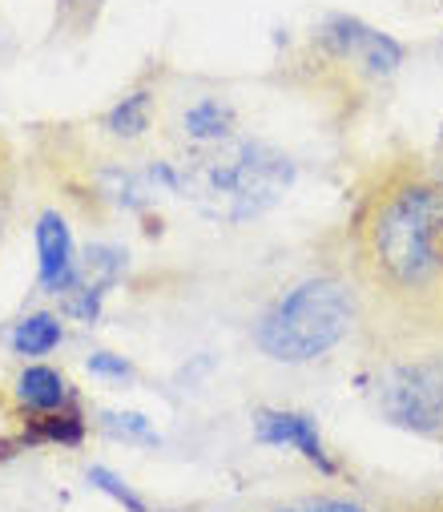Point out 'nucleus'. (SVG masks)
<instances>
[{"label":"nucleus","mask_w":443,"mask_h":512,"mask_svg":"<svg viewBox=\"0 0 443 512\" xmlns=\"http://www.w3.org/2000/svg\"><path fill=\"white\" fill-rule=\"evenodd\" d=\"M347 275L371 323L439 327L443 315V174L411 158L383 162L347 214Z\"/></svg>","instance_id":"nucleus-1"},{"label":"nucleus","mask_w":443,"mask_h":512,"mask_svg":"<svg viewBox=\"0 0 443 512\" xmlns=\"http://www.w3.org/2000/svg\"><path fill=\"white\" fill-rule=\"evenodd\" d=\"M367 319V303L351 275H307L282 291L254 323V347L274 363H319L339 351Z\"/></svg>","instance_id":"nucleus-2"},{"label":"nucleus","mask_w":443,"mask_h":512,"mask_svg":"<svg viewBox=\"0 0 443 512\" xmlns=\"http://www.w3.org/2000/svg\"><path fill=\"white\" fill-rule=\"evenodd\" d=\"M367 392L387 424L443 440V327H383Z\"/></svg>","instance_id":"nucleus-3"},{"label":"nucleus","mask_w":443,"mask_h":512,"mask_svg":"<svg viewBox=\"0 0 443 512\" xmlns=\"http://www.w3.org/2000/svg\"><path fill=\"white\" fill-rule=\"evenodd\" d=\"M282 182H290V166H282V158L266 146H234L198 166V190L218 198V206L226 202L238 218L258 214Z\"/></svg>","instance_id":"nucleus-4"},{"label":"nucleus","mask_w":443,"mask_h":512,"mask_svg":"<svg viewBox=\"0 0 443 512\" xmlns=\"http://www.w3.org/2000/svg\"><path fill=\"white\" fill-rule=\"evenodd\" d=\"M319 45L339 65H351L363 77H391L403 65V45L395 37H387V33L371 29L367 21L347 17V13H335V17L323 21Z\"/></svg>","instance_id":"nucleus-5"},{"label":"nucleus","mask_w":443,"mask_h":512,"mask_svg":"<svg viewBox=\"0 0 443 512\" xmlns=\"http://www.w3.org/2000/svg\"><path fill=\"white\" fill-rule=\"evenodd\" d=\"M37 283L45 295H73L81 283L73 230L61 210H45L37 218Z\"/></svg>","instance_id":"nucleus-6"},{"label":"nucleus","mask_w":443,"mask_h":512,"mask_svg":"<svg viewBox=\"0 0 443 512\" xmlns=\"http://www.w3.org/2000/svg\"><path fill=\"white\" fill-rule=\"evenodd\" d=\"M254 436H258L262 444H274V448H290V452H299L303 460H311V464H315V468H323L327 476H335V472H339L335 456H331V452H327V444H323L319 424H315L311 416H303V412L266 408V412H258V416H254Z\"/></svg>","instance_id":"nucleus-7"},{"label":"nucleus","mask_w":443,"mask_h":512,"mask_svg":"<svg viewBox=\"0 0 443 512\" xmlns=\"http://www.w3.org/2000/svg\"><path fill=\"white\" fill-rule=\"evenodd\" d=\"M17 400L33 416H53V412L73 408V383L45 363H29L17 375Z\"/></svg>","instance_id":"nucleus-8"},{"label":"nucleus","mask_w":443,"mask_h":512,"mask_svg":"<svg viewBox=\"0 0 443 512\" xmlns=\"http://www.w3.org/2000/svg\"><path fill=\"white\" fill-rule=\"evenodd\" d=\"M61 339H65V327H61V315H53V311H33L21 323H13V331H9V347L25 359H41V355L57 351Z\"/></svg>","instance_id":"nucleus-9"},{"label":"nucleus","mask_w":443,"mask_h":512,"mask_svg":"<svg viewBox=\"0 0 443 512\" xmlns=\"http://www.w3.org/2000/svg\"><path fill=\"white\" fill-rule=\"evenodd\" d=\"M186 134L194 142H226L234 134V109L222 97H202L186 109Z\"/></svg>","instance_id":"nucleus-10"},{"label":"nucleus","mask_w":443,"mask_h":512,"mask_svg":"<svg viewBox=\"0 0 443 512\" xmlns=\"http://www.w3.org/2000/svg\"><path fill=\"white\" fill-rule=\"evenodd\" d=\"M254 512H391V508H375L359 496L347 492H311V496H286V500H270Z\"/></svg>","instance_id":"nucleus-11"},{"label":"nucleus","mask_w":443,"mask_h":512,"mask_svg":"<svg viewBox=\"0 0 443 512\" xmlns=\"http://www.w3.org/2000/svg\"><path fill=\"white\" fill-rule=\"evenodd\" d=\"M150 117H154V101H150V93H129V97H121L109 113H105V130L113 134V138H125V142H133V138H141L145 130H150Z\"/></svg>","instance_id":"nucleus-12"},{"label":"nucleus","mask_w":443,"mask_h":512,"mask_svg":"<svg viewBox=\"0 0 443 512\" xmlns=\"http://www.w3.org/2000/svg\"><path fill=\"white\" fill-rule=\"evenodd\" d=\"M89 371L93 375H105V379H129L133 375V367L121 359V355H113V351H97V355H89Z\"/></svg>","instance_id":"nucleus-13"},{"label":"nucleus","mask_w":443,"mask_h":512,"mask_svg":"<svg viewBox=\"0 0 443 512\" xmlns=\"http://www.w3.org/2000/svg\"><path fill=\"white\" fill-rule=\"evenodd\" d=\"M89 480H93L97 488H105V492H113V496H117L121 504H129L133 512H145V504H141V500H137V496H133L129 488H121V480H117L113 472H105V468H93V472H89Z\"/></svg>","instance_id":"nucleus-14"},{"label":"nucleus","mask_w":443,"mask_h":512,"mask_svg":"<svg viewBox=\"0 0 443 512\" xmlns=\"http://www.w3.org/2000/svg\"><path fill=\"white\" fill-rule=\"evenodd\" d=\"M97 9H101V0H61L65 21H69V25H77V29H85V25L97 17Z\"/></svg>","instance_id":"nucleus-15"},{"label":"nucleus","mask_w":443,"mask_h":512,"mask_svg":"<svg viewBox=\"0 0 443 512\" xmlns=\"http://www.w3.org/2000/svg\"><path fill=\"white\" fill-rule=\"evenodd\" d=\"M391 512H443V496H423V500H403V504H391Z\"/></svg>","instance_id":"nucleus-16"},{"label":"nucleus","mask_w":443,"mask_h":512,"mask_svg":"<svg viewBox=\"0 0 443 512\" xmlns=\"http://www.w3.org/2000/svg\"><path fill=\"white\" fill-rule=\"evenodd\" d=\"M9 174H13V162H9L5 142H0V190H9Z\"/></svg>","instance_id":"nucleus-17"},{"label":"nucleus","mask_w":443,"mask_h":512,"mask_svg":"<svg viewBox=\"0 0 443 512\" xmlns=\"http://www.w3.org/2000/svg\"><path fill=\"white\" fill-rule=\"evenodd\" d=\"M5 222H9V206H5V190H0V238H5Z\"/></svg>","instance_id":"nucleus-18"},{"label":"nucleus","mask_w":443,"mask_h":512,"mask_svg":"<svg viewBox=\"0 0 443 512\" xmlns=\"http://www.w3.org/2000/svg\"><path fill=\"white\" fill-rule=\"evenodd\" d=\"M439 174H443V134H439Z\"/></svg>","instance_id":"nucleus-19"}]
</instances>
